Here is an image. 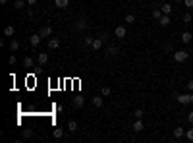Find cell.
<instances>
[{
    "label": "cell",
    "mask_w": 193,
    "mask_h": 143,
    "mask_svg": "<svg viewBox=\"0 0 193 143\" xmlns=\"http://www.w3.org/2000/svg\"><path fill=\"white\" fill-rule=\"evenodd\" d=\"M172 56H174L176 62H185V60L189 58V52H187V51H174Z\"/></svg>",
    "instance_id": "obj_1"
},
{
    "label": "cell",
    "mask_w": 193,
    "mask_h": 143,
    "mask_svg": "<svg viewBox=\"0 0 193 143\" xmlns=\"http://www.w3.org/2000/svg\"><path fill=\"white\" fill-rule=\"evenodd\" d=\"M178 103H180V104H193V95H191V93L180 95V97H178Z\"/></svg>",
    "instance_id": "obj_2"
},
{
    "label": "cell",
    "mask_w": 193,
    "mask_h": 143,
    "mask_svg": "<svg viewBox=\"0 0 193 143\" xmlns=\"http://www.w3.org/2000/svg\"><path fill=\"white\" fill-rule=\"evenodd\" d=\"M39 35H41L42 39H45V37H50V35H52V27H50V25H42L41 29H39Z\"/></svg>",
    "instance_id": "obj_3"
},
{
    "label": "cell",
    "mask_w": 193,
    "mask_h": 143,
    "mask_svg": "<svg viewBox=\"0 0 193 143\" xmlns=\"http://www.w3.org/2000/svg\"><path fill=\"white\" fill-rule=\"evenodd\" d=\"M75 31H83V29H87V19H85V18H79V19H77L75 21Z\"/></svg>",
    "instance_id": "obj_4"
},
{
    "label": "cell",
    "mask_w": 193,
    "mask_h": 143,
    "mask_svg": "<svg viewBox=\"0 0 193 143\" xmlns=\"http://www.w3.org/2000/svg\"><path fill=\"white\" fill-rule=\"evenodd\" d=\"M41 39H42V37H41V35H39V33H35V35H31V37H29V45H31L33 48H37V47H39V43H41Z\"/></svg>",
    "instance_id": "obj_5"
},
{
    "label": "cell",
    "mask_w": 193,
    "mask_h": 143,
    "mask_svg": "<svg viewBox=\"0 0 193 143\" xmlns=\"http://www.w3.org/2000/svg\"><path fill=\"white\" fill-rule=\"evenodd\" d=\"M91 103L97 106V108H101V106H104V97L103 95H97V97H93L91 99Z\"/></svg>",
    "instance_id": "obj_6"
},
{
    "label": "cell",
    "mask_w": 193,
    "mask_h": 143,
    "mask_svg": "<svg viewBox=\"0 0 193 143\" xmlns=\"http://www.w3.org/2000/svg\"><path fill=\"white\" fill-rule=\"evenodd\" d=\"M114 35H116L118 39H124L126 35H127V31H126V27H124V25H118L116 29H114Z\"/></svg>",
    "instance_id": "obj_7"
},
{
    "label": "cell",
    "mask_w": 193,
    "mask_h": 143,
    "mask_svg": "<svg viewBox=\"0 0 193 143\" xmlns=\"http://www.w3.org/2000/svg\"><path fill=\"white\" fill-rule=\"evenodd\" d=\"M103 39L101 37H97V39H93V43H91V48H93V51H101V48H103Z\"/></svg>",
    "instance_id": "obj_8"
},
{
    "label": "cell",
    "mask_w": 193,
    "mask_h": 143,
    "mask_svg": "<svg viewBox=\"0 0 193 143\" xmlns=\"http://www.w3.org/2000/svg\"><path fill=\"white\" fill-rule=\"evenodd\" d=\"M172 133H174V137H176V139H182V137H185V130H183L182 126H178Z\"/></svg>",
    "instance_id": "obj_9"
},
{
    "label": "cell",
    "mask_w": 193,
    "mask_h": 143,
    "mask_svg": "<svg viewBox=\"0 0 193 143\" xmlns=\"http://www.w3.org/2000/svg\"><path fill=\"white\" fill-rule=\"evenodd\" d=\"M104 52H106V56H118V52H120V51H118V47H116V45H110Z\"/></svg>",
    "instance_id": "obj_10"
},
{
    "label": "cell",
    "mask_w": 193,
    "mask_h": 143,
    "mask_svg": "<svg viewBox=\"0 0 193 143\" xmlns=\"http://www.w3.org/2000/svg\"><path fill=\"white\" fill-rule=\"evenodd\" d=\"M83 104H85V97H81V95L74 97V106H75V108H81Z\"/></svg>",
    "instance_id": "obj_11"
},
{
    "label": "cell",
    "mask_w": 193,
    "mask_h": 143,
    "mask_svg": "<svg viewBox=\"0 0 193 143\" xmlns=\"http://www.w3.org/2000/svg\"><path fill=\"white\" fill-rule=\"evenodd\" d=\"M159 23H160L162 27H168L170 23H172V19H170V16H166V14H162V18L159 19Z\"/></svg>",
    "instance_id": "obj_12"
},
{
    "label": "cell",
    "mask_w": 193,
    "mask_h": 143,
    "mask_svg": "<svg viewBox=\"0 0 193 143\" xmlns=\"http://www.w3.org/2000/svg\"><path fill=\"white\" fill-rule=\"evenodd\" d=\"M60 47V39L58 37H50L48 39V48H58Z\"/></svg>",
    "instance_id": "obj_13"
},
{
    "label": "cell",
    "mask_w": 193,
    "mask_h": 143,
    "mask_svg": "<svg viewBox=\"0 0 193 143\" xmlns=\"http://www.w3.org/2000/svg\"><path fill=\"white\" fill-rule=\"evenodd\" d=\"M37 62L41 64V66H45V64L48 62V54H46V52H39V56H37Z\"/></svg>",
    "instance_id": "obj_14"
},
{
    "label": "cell",
    "mask_w": 193,
    "mask_h": 143,
    "mask_svg": "<svg viewBox=\"0 0 193 143\" xmlns=\"http://www.w3.org/2000/svg\"><path fill=\"white\" fill-rule=\"evenodd\" d=\"M14 33H16V27L14 25H6L4 27V37H14Z\"/></svg>",
    "instance_id": "obj_15"
},
{
    "label": "cell",
    "mask_w": 193,
    "mask_h": 143,
    "mask_svg": "<svg viewBox=\"0 0 193 143\" xmlns=\"http://www.w3.org/2000/svg\"><path fill=\"white\" fill-rule=\"evenodd\" d=\"M143 128H145V126H143V122H141V118H135V122H133V130L135 132H143Z\"/></svg>",
    "instance_id": "obj_16"
},
{
    "label": "cell",
    "mask_w": 193,
    "mask_h": 143,
    "mask_svg": "<svg viewBox=\"0 0 193 143\" xmlns=\"http://www.w3.org/2000/svg\"><path fill=\"white\" fill-rule=\"evenodd\" d=\"M54 4H56V8H60V10H64V8H68V4H70V0H54Z\"/></svg>",
    "instance_id": "obj_17"
},
{
    "label": "cell",
    "mask_w": 193,
    "mask_h": 143,
    "mask_svg": "<svg viewBox=\"0 0 193 143\" xmlns=\"http://www.w3.org/2000/svg\"><path fill=\"white\" fill-rule=\"evenodd\" d=\"M191 39H193V35H191L189 31H183V33H182V43H185V45H187V43H191Z\"/></svg>",
    "instance_id": "obj_18"
},
{
    "label": "cell",
    "mask_w": 193,
    "mask_h": 143,
    "mask_svg": "<svg viewBox=\"0 0 193 143\" xmlns=\"http://www.w3.org/2000/svg\"><path fill=\"white\" fill-rule=\"evenodd\" d=\"M16 51H19V41L12 39L10 41V52H16Z\"/></svg>",
    "instance_id": "obj_19"
},
{
    "label": "cell",
    "mask_w": 193,
    "mask_h": 143,
    "mask_svg": "<svg viewBox=\"0 0 193 143\" xmlns=\"http://www.w3.org/2000/svg\"><path fill=\"white\" fill-rule=\"evenodd\" d=\"M25 4H27V0H16V2H14V8L16 10H23Z\"/></svg>",
    "instance_id": "obj_20"
},
{
    "label": "cell",
    "mask_w": 193,
    "mask_h": 143,
    "mask_svg": "<svg viewBox=\"0 0 193 143\" xmlns=\"http://www.w3.org/2000/svg\"><path fill=\"white\" fill-rule=\"evenodd\" d=\"M68 130H70L71 133L77 132V122H75V120H70V122H68Z\"/></svg>",
    "instance_id": "obj_21"
},
{
    "label": "cell",
    "mask_w": 193,
    "mask_h": 143,
    "mask_svg": "<svg viewBox=\"0 0 193 143\" xmlns=\"http://www.w3.org/2000/svg\"><path fill=\"white\" fill-rule=\"evenodd\" d=\"M52 135H54V137H56V139H62V137H64V130H62V128H54V132H52Z\"/></svg>",
    "instance_id": "obj_22"
},
{
    "label": "cell",
    "mask_w": 193,
    "mask_h": 143,
    "mask_svg": "<svg viewBox=\"0 0 193 143\" xmlns=\"http://www.w3.org/2000/svg\"><path fill=\"white\" fill-rule=\"evenodd\" d=\"M160 10H162V14L170 16V12H172V6H170V4H162V6H160Z\"/></svg>",
    "instance_id": "obj_23"
},
{
    "label": "cell",
    "mask_w": 193,
    "mask_h": 143,
    "mask_svg": "<svg viewBox=\"0 0 193 143\" xmlns=\"http://www.w3.org/2000/svg\"><path fill=\"white\" fill-rule=\"evenodd\" d=\"M23 66L25 68H33V58H31V56H25V58H23Z\"/></svg>",
    "instance_id": "obj_24"
},
{
    "label": "cell",
    "mask_w": 193,
    "mask_h": 143,
    "mask_svg": "<svg viewBox=\"0 0 193 143\" xmlns=\"http://www.w3.org/2000/svg\"><path fill=\"white\" fill-rule=\"evenodd\" d=\"M101 95L103 97H108L110 95V87H108V85H103V87H101Z\"/></svg>",
    "instance_id": "obj_25"
},
{
    "label": "cell",
    "mask_w": 193,
    "mask_h": 143,
    "mask_svg": "<svg viewBox=\"0 0 193 143\" xmlns=\"http://www.w3.org/2000/svg\"><path fill=\"white\" fill-rule=\"evenodd\" d=\"M124 21H126V23H130V25H131V23H135V16H133V14H127V16L124 18Z\"/></svg>",
    "instance_id": "obj_26"
},
{
    "label": "cell",
    "mask_w": 193,
    "mask_h": 143,
    "mask_svg": "<svg viewBox=\"0 0 193 143\" xmlns=\"http://www.w3.org/2000/svg\"><path fill=\"white\" fill-rule=\"evenodd\" d=\"M153 18H155V19H160V18H162V10H160V8H155V10H153Z\"/></svg>",
    "instance_id": "obj_27"
},
{
    "label": "cell",
    "mask_w": 193,
    "mask_h": 143,
    "mask_svg": "<svg viewBox=\"0 0 193 143\" xmlns=\"http://www.w3.org/2000/svg\"><path fill=\"white\" fill-rule=\"evenodd\" d=\"M185 137H187L189 141H193V128H189V130H185Z\"/></svg>",
    "instance_id": "obj_28"
},
{
    "label": "cell",
    "mask_w": 193,
    "mask_h": 143,
    "mask_svg": "<svg viewBox=\"0 0 193 143\" xmlns=\"http://www.w3.org/2000/svg\"><path fill=\"white\" fill-rule=\"evenodd\" d=\"M16 62H18V58H16L14 54H10V56H8V64H10V66H14Z\"/></svg>",
    "instance_id": "obj_29"
},
{
    "label": "cell",
    "mask_w": 193,
    "mask_h": 143,
    "mask_svg": "<svg viewBox=\"0 0 193 143\" xmlns=\"http://www.w3.org/2000/svg\"><path fill=\"white\" fill-rule=\"evenodd\" d=\"M191 14H183V23H191Z\"/></svg>",
    "instance_id": "obj_30"
},
{
    "label": "cell",
    "mask_w": 193,
    "mask_h": 143,
    "mask_svg": "<svg viewBox=\"0 0 193 143\" xmlns=\"http://www.w3.org/2000/svg\"><path fill=\"white\" fill-rule=\"evenodd\" d=\"M21 135L27 139V137H31V135H33V132H31V130H23V133H21Z\"/></svg>",
    "instance_id": "obj_31"
},
{
    "label": "cell",
    "mask_w": 193,
    "mask_h": 143,
    "mask_svg": "<svg viewBox=\"0 0 193 143\" xmlns=\"http://www.w3.org/2000/svg\"><path fill=\"white\" fill-rule=\"evenodd\" d=\"M133 114H135V118H143V110H141V108H137Z\"/></svg>",
    "instance_id": "obj_32"
},
{
    "label": "cell",
    "mask_w": 193,
    "mask_h": 143,
    "mask_svg": "<svg viewBox=\"0 0 193 143\" xmlns=\"http://www.w3.org/2000/svg\"><path fill=\"white\" fill-rule=\"evenodd\" d=\"M183 4H185V8H193V0H183Z\"/></svg>",
    "instance_id": "obj_33"
},
{
    "label": "cell",
    "mask_w": 193,
    "mask_h": 143,
    "mask_svg": "<svg viewBox=\"0 0 193 143\" xmlns=\"http://www.w3.org/2000/svg\"><path fill=\"white\" fill-rule=\"evenodd\" d=\"M83 43H85L87 47H91V43H93V37H85V39H83Z\"/></svg>",
    "instance_id": "obj_34"
},
{
    "label": "cell",
    "mask_w": 193,
    "mask_h": 143,
    "mask_svg": "<svg viewBox=\"0 0 193 143\" xmlns=\"http://www.w3.org/2000/svg\"><path fill=\"white\" fill-rule=\"evenodd\" d=\"M187 122H189V124H193V110H191V112H187Z\"/></svg>",
    "instance_id": "obj_35"
},
{
    "label": "cell",
    "mask_w": 193,
    "mask_h": 143,
    "mask_svg": "<svg viewBox=\"0 0 193 143\" xmlns=\"http://www.w3.org/2000/svg\"><path fill=\"white\" fill-rule=\"evenodd\" d=\"M164 51H166V52H172V54H174V51H172V45H170V43H168L166 47H164Z\"/></svg>",
    "instance_id": "obj_36"
},
{
    "label": "cell",
    "mask_w": 193,
    "mask_h": 143,
    "mask_svg": "<svg viewBox=\"0 0 193 143\" xmlns=\"http://www.w3.org/2000/svg\"><path fill=\"white\" fill-rule=\"evenodd\" d=\"M187 91H193V80L187 81Z\"/></svg>",
    "instance_id": "obj_37"
},
{
    "label": "cell",
    "mask_w": 193,
    "mask_h": 143,
    "mask_svg": "<svg viewBox=\"0 0 193 143\" xmlns=\"http://www.w3.org/2000/svg\"><path fill=\"white\" fill-rule=\"evenodd\" d=\"M37 4V0H27V6H35Z\"/></svg>",
    "instance_id": "obj_38"
},
{
    "label": "cell",
    "mask_w": 193,
    "mask_h": 143,
    "mask_svg": "<svg viewBox=\"0 0 193 143\" xmlns=\"http://www.w3.org/2000/svg\"><path fill=\"white\" fill-rule=\"evenodd\" d=\"M6 2H8V0H0V4H2V6H4V4H6Z\"/></svg>",
    "instance_id": "obj_39"
},
{
    "label": "cell",
    "mask_w": 193,
    "mask_h": 143,
    "mask_svg": "<svg viewBox=\"0 0 193 143\" xmlns=\"http://www.w3.org/2000/svg\"><path fill=\"white\" fill-rule=\"evenodd\" d=\"M174 2H183V0H174Z\"/></svg>",
    "instance_id": "obj_40"
}]
</instances>
